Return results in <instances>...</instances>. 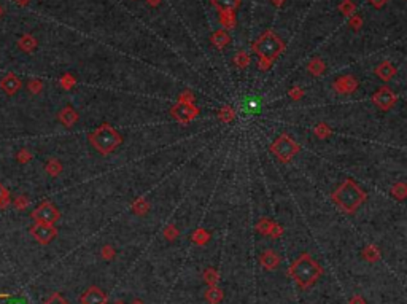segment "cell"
Here are the masks:
<instances>
[{
    "label": "cell",
    "mask_w": 407,
    "mask_h": 304,
    "mask_svg": "<svg viewBox=\"0 0 407 304\" xmlns=\"http://www.w3.org/2000/svg\"><path fill=\"white\" fill-rule=\"evenodd\" d=\"M331 199L342 212L353 215L364 204V201L367 199V193L353 179H345L331 193Z\"/></svg>",
    "instance_id": "obj_1"
},
{
    "label": "cell",
    "mask_w": 407,
    "mask_h": 304,
    "mask_svg": "<svg viewBox=\"0 0 407 304\" xmlns=\"http://www.w3.org/2000/svg\"><path fill=\"white\" fill-rule=\"evenodd\" d=\"M285 48H286L285 42L273 30H266L263 35H259L251 45V49L259 58V62H258L259 70L261 72L269 70L272 62L285 51Z\"/></svg>",
    "instance_id": "obj_2"
},
{
    "label": "cell",
    "mask_w": 407,
    "mask_h": 304,
    "mask_svg": "<svg viewBox=\"0 0 407 304\" xmlns=\"http://www.w3.org/2000/svg\"><path fill=\"white\" fill-rule=\"evenodd\" d=\"M288 276L297 283L299 288H310L323 276V268L309 253H301L297 259L290 266Z\"/></svg>",
    "instance_id": "obj_3"
},
{
    "label": "cell",
    "mask_w": 407,
    "mask_h": 304,
    "mask_svg": "<svg viewBox=\"0 0 407 304\" xmlns=\"http://www.w3.org/2000/svg\"><path fill=\"white\" fill-rule=\"evenodd\" d=\"M88 140L97 150V153H100L102 156H107L113 153L123 143V136L110 123H102L97 129L92 131L88 136Z\"/></svg>",
    "instance_id": "obj_4"
},
{
    "label": "cell",
    "mask_w": 407,
    "mask_h": 304,
    "mask_svg": "<svg viewBox=\"0 0 407 304\" xmlns=\"http://www.w3.org/2000/svg\"><path fill=\"white\" fill-rule=\"evenodd\" d=\"M269 150L280 163L288 164L293 161V158L301 151V145H299L290 134L283 132V134H280L275 140L269 145Z\"/></svg>",
    "instance_id": "obj_5"
},
{
    "label": "cell",
    "mask_w": 407,
    "mask_h": 304,
    "mask_svg": "<svg viewBox=\"0 0 407 304\" xmlns=\"http://www.w3.org/2000/svg\"><path fill=\"white\" fill-rule=\"evenodd\" d=\"M199 107L196 104H186V102H177L172 105L170 109V115L175 119L177 123H180L183 126H188L194 121V119L199 117Z\"/></svg>",
    "instance_id": "obj_6"
},
{
    "label": "cell",
    "mask_w": 407,
    "mask_h": 304,
    "mask_svg": "<svg viewBox=\"0 0 407 304\" xmlns=\"http://www.w3.org/2000/svg\"><path fill=\"white\" fill-rule=\"evenodd\" d=\"M32 220L38 221V223H48V225H54L57 220L61 218V212L57 210V207L49 201H45L38 206L34 212H32Z\"/></svg>",
    "instance_id": "obj_7"
},
{
    "label": "cell",
    "mask_w": 407,
    "mask_h": 304,
    "mask_svg": "<svg viewBox=\"0 0 407 304\" xmlns=\"http://www.w3.org/2000/svg\"><path fill=\"white\" fill-rule=\"evenodd\" d=\"M372 102L382 112L391 110L398 102V94L394 93L391 88L388 86H380L377 91L372 94Z\"/></svg>",
    "instance_id": "obj_8"
},
{
    "label": "cell",
    "mask_w": 407,
    "mask_h": 304,
    "mask_svg": "<svg viewBox=\"0 0 407 304\" xmlns=\"http://www.w3.org/2000/svg\"><path fill=\"white\" fill-rule=\"evenodd\" d=\"M30 236L34 237L38 244L46 245V244H49L53 239H56L57 230H56L54 225L38 223V221H35V223L30 226Z\"/></svg>",
    "instance_id": "obj_9"
},
{
    "label": "cell",
    "mask_w": 407,
    "mask_h": 304,
    "mask_svg": "<svg viewBox=\"0 0 407 304\" xmlns=\"http://www.w3.org/2000/svg\"><path fill=\"white\" fill-rule=\"evenodd\" d=\"M358 86H360V81L356 80V77H353V75H343V77L334 80L333 90L337 94H345V96H348V94L356 93Z\"/></svg>",
    "instance_id": "obj_10"
},
{
    "label": "cell",
    "mask_w": 407,
    "mask_h": 304,
    "mask_svg": "<svg viewBox=\"0 0 407 304\" xmlns=\"http://www.w3.org/2000/svg\"><path fill=\"white\" fill-rule=\"evenodd\" d=\"M108 301V296L107 293H104L99 287H89L85 293L80 296V303L81 304H107Z\"/></svg>",
    "instance_id": "obj_11"
},
{
    "label": "cell",
    "mask_w": 407,
    "mask_h": 304,
    "mask_svg": "<svg viewBox=\"0 0 407 304\" xmlns=\"http://www.w3.org/2000/svg\"><path fill=\"white\" fill-rule=\"evenodd\" d=\"M0 90H2L6 96H15V94L21 90V80H19L16 73L8 72L5 77H2V80H0Z\"/></svg>",
    "instance_id": "obj_12"
},
{
    "label": "cell",
    "mask_w": 407,
    "mask_h": 304,
    "mask_svg": "<svg viewBox=\"0 0 407 304\" xmlns=\"http://www.w3.org/2000/svg\"><path fill=\"white\" fill-rule=\"evenodd\" d=\"M280 261H282V258H280L278 253H277L275 250H272V249L264 250L263 253H261V257H259L261 266H263V268L267 269V271L277 269L278 264H280Z\"/></svg>",
    "instance_id": "obj_13"
},
{
    "label": "cell",
    "mask_w": 407,
    "mask_h": 304,
    "mask_svg": "<svg viewBox=\"0 0 407 304\" xmlns=\"http://www.w3.org/2000/svg\"><path fill=\"white\" fill-rule=\"evenodd\" d=\"M396 72H398L396 67H394L390 61H382L374 70V73L377 75V78H380L382 81H385V83L391 81L394 75H396Z\"/></svg>",
    "instance_id": "obj_14"
},
{
    "label": "cell",
    "mask_w": 407,
    "mask_h": 304,
    "mask_svg": "<svg viewBox=\"0 0 407 304\" xmlns=\"http://www.w3.org/2000/svg\"><path fill=\"white\" fill-rule=\"evenodd\" d=\"M78 113H76V110L73 109L72 105H67V107H64V109L57 113V119L66 126V128H72V126L78 121Z\"/></svg>",
    "instance_id": "obj_15"
},
{
    "label": "cell",
    "mask_w": 407,
    "mask_h": 304,
    "mask_svg": "<svg viewBox=\"0 0 407 304\" xmlns=\"http://www.w3.org/2000/svg\"><path fill=\"white\" fill-rule=\"evenodd\" d=\"M18 47L19 49H23L24 53H32V51H35L37 47H38V42L34 35H30V34H24L21 39L18 40Z\"/></svg>",
    "instance_id": "obj_16"
},
{
    "label": "cell",
    "mask_w": 407,
    "mask_h": 304,
    "mask_svg": "<svg viewBox=\"0 0 407 304\" xmlns=\"http://www.w3.org/2000/svg\"><path fill=\"white\" fill-rule=\"evenodd\" d=\"M212 43H213V47H216L218 49H223L231 43V35H229L225 29L216 30V32L212 34Z\"/></svg>",
    "instance_id": "obj_17"
},
{
    "label": "cell",
    "mask_w": 407,
    "mask_h": 304,
    "mask_svg": "<svg viewBox=\"0 0 407 304\" xmlns=\"http://www.w3.org/2000/svg\"><path fill=\"white\" fill-rule=\"evenodd\" d=\"M212 5L220 13H225V11L237 10L240 5V0H212Z\"/></svg>",
    "instance_id": "obj_18"
},
{
    "label": "cell",
    "mask_w": 407,
    "mask_h": 304,
    "mask_svg": "<svg viewBox=\"0 0 407 304\" xmlns=\"http://www.w3.org/2000/svg\"><path fill=\"white\" fill-rule=\"evenodd\" d=\"M307 72L314 75V77H321V75L326 72V64H324L321 58H314L309 61Z\"/></svg>",
    "instance_id": "obj_19"
},
{
    "label": "cell",
    "mask_w": 407,
    "mask_h": 304,
    "mask_svg": "<svg viewBox=\"0 0 407 304\" xmlns=\"http://www.w3.org/2000/svg\"><path fill=\"white\" fill-rule=\"evenodd\" d=\"M131 210L136 213L137 217H145V215L150 212V202L145 198H137L131 204Z\"/></svg>",
    "instance_id": "obj_20"
},
{
    "label": "cell",
    "mask_w": 407,
    "mask_h": 304,
    "mask_svg": "<svg viewBox=\"0 0 407 304\" xmlns=\"http://www.w3.org/2000/svg\"><path fill=\"white\" fill-rule=\"evenodd\" d=\"M235 117H237V115H235L234 107L229 105V104L223 105L221 109H220V112H218V119L223 124H231L235 119Z\"/></svg>",
    "instance_id": "obj_21"
},
{
    "label": "cell",
    "mask_w": 407,
    "mask_h": 304,
    "mask_svg": "<svg viewBox=\"0 0 407 304\" xmlns=\"http://www.w3.org/2000/svg\"><path fill=\"white\" fill-rule=\"evenodd\" d=\"M205 300L210 303V304H220L223 301V296H225V293H223V290L218 288L216 285H212V287H208L207 291H205Z\"/></svg>",
    "instance_id": "obj_22"
},
{
    "label": "cell",
    "mask_w": 407,
    "mask_h": 304,
    "mask_svg": "<svg viewBox=\"0 0 407 304\" xmlns=\"http://www.w3.org/2000/svg\"><path fill=\"white\" fill-rule=\"evenodd\" d=\"M362 257H364V259L369 263H377L382 255H380V250H379L377 245L367 244L364 247V250H362Z\"/></svg>",
    "instance_id": "obj_23"
},
{
    "label": "cell",
    "mask_w": 407,
    "mask_h": 304,
    "mask_svg": "<svg viewBox=\"0 0 407 304\" xmlns=\"http://www.w3.org/2000/svg\"><path fill=\"white\" fill-rule=\"evenodd\" d=\"M62 163L57 160V158H51V160H48V163L45 164V170H46V174L51 175V177H59L62 174Z\"/></svg>",
    "instance_id": "obj_24"
},
{
    "label": "cell",
    "mask_w": 407,
    "mask_h": 304,
    "mask_svg": "<svg viewBox=\"0 0 407 304\" xmlns=\"http://www.w3.org/2000/svg\"><path fill=\"white\" fill-rule=\"evenodd\" d=\"M240 107H242V109H244L247 113H254V112L259 110V107H261V99H259L258 96H250V97H247V99L242 100Z\"/></svg>",
    "instance_id": "obj_25"
},
{
    "label": "cell",
    "mask_w": 407,
    "mask_h": 304,
    "mask_svg": "<svg viewBox=\"0 0 407 304\" xmlns=\"http://www.w3.org/2000/svg\"><path fill=\"white\" fill-rule=\"evenodd\" d=\"M210 239H212V234H210L207 230H204V228H197V230H194L193 236H191V240H193L196 245H205V244H208Z\"/></svg>",
    "instance_id": "obj_26"
},
{
    "label": "cell",
    "mask_w": 407,
    "mask_h": 304,
    "mask_svg": "<svg viewBox=\"0 0 407 304\" xmlns=\"http://www.w3.org/2000/svg\"><path fill=\"white\" fill-rule=\"evenodd\" d=\"M314 136L320 139V140H326V139H329L331 136H333V129H331V126L328 123L321 121V123L315 124Z\"/></svg>",
    "instance_id": "obj_27"
},
{
    "label": "cell",
    "mask_w": 407,
    "mask_h": 304,
    "mask_svg": "<svg viewBox=\"0 0 407 304\" xmlns=\"http://www.w3.org/2000/svg\"><path fill=\"white\" fill-rule=\"evenodd\" d=\"M272 226H273V220L263 217V218H259V221L256 223V231L259 234H263V236H269Z\"/></svg>",
    "instance_id": "obj_28"
},
{
    "label": "cell",
    "mask_w": 407,
    "mask_h": 304,
    "mask_svg": "<svg viewBox=\"0 0 407 304\" xmlns=\"http://www.w3.org/2000/svg\"><path fill=\"white\" fill-rule=\"evenodd\" d=\"M234 64L237 69H247L251 64V58L247 51H239L234 56Z\"/></svg>",
    "instance_id": "obj_29"
},
{
    "label": "cell",
    "mask_w": 407,
    "mask_h": 304,
    "mask_svg": "<svg viewBox=\"0 0 407 304\" xmlns=\"http://www.w3.org/2000/svg\"><path fill=\"white\" fill-rule=\"evenodd\" d=\"M391 194L398 201H404L407 198V185L404 182H398L391 187Z\"/></svg>",
    "instance_id": "obj_30"
},
{
    "label": "cell",
    "mask_w": 407,
    "mask_h": 304,
    "mask_svg": "<svg viewBox=\"0 0 407 304\" xmlns=\"http://www.w3.org/2000/svg\"><path fill=\"white\" fill-rule=\"evenodd\" d=\"M202 279H204V282H207L210 287L212 285H216L220 281V272L216 271L215 268H207L205 271H204V274H202Z\"/></svg>",
    "instance_id": "obj_31"
},
{
    "label": "cell",
    "mask_w": 407,
    "mask_h": 304,
    "mask_svg": "<svg viewBox=\"0 0 407 304\" xmlns=\"http://www.w3.org/2000/svg\"><path fill=\"white\" fill-rule=\"evenodd\" d=\"M220 21L225 29H234L235 27V13L234 11H225L220 13Z\"/></svg>",
    "instance_id": "obj_32"
},
{
    "label": "cell",
    "mask_w": 407,
    "mask_h": 304,
    "mask_svg": "<svg viewBox=\"0 0 407 304\" xmlns=\"http://www.w3.org/2000/svg\"><path fill=\"white\" fill-rule=\"evenodd\" d=\"M59 85H61L62 90L70 91V90H73V86L76 85V78L73 77L72 73H64L62 77L59 78Z\"/></svg>",
    "instance_id": "obj_33"
},
{
    "label": "cell",
    "mask_w": 407,
    "mask_h": 304,
    "mask_svg": "<svg viewBox=\"0 0 407 304\" xmlns=\"http://www.w3.org/2000/svg\"><path fill=\"white\" fill-rule=\"evenodd\" d=\"M162 234H164V237L167 239V240H170V242H174V240H175L178 236H180V231H178V228H177L174 223H169V225L164 226Z\"/></svg>",
    "instance_id": "obj_34"
},
{
    "label": "cell",
    "mask_w": 407,
    "mask_h": 304,
    "mask_svg": "<svg viewBox=\"0 0 407 304\" xmlns=\"http://www.w3.org/2000/svg\"><path fill=\"white\" fill-rule=\"evenodd\" d=\"M339 11L343 15V16H353L356 13V7H355V3L352 2V0H343V2L339 5Z\"/></svg>",
    "instance_id": "obj_35"
},
{
    "label": "cell",
    "mask_w": 407,
    "mask_h": 304,
    "mask_svg": "<svg viewBox=\"0 0 407 304\" xmlns=\"http://www.w3.org/2000/svg\"><path fill=\"white\" fill-rule=\"evenodd\" d=\"M27 90L30 94H40L43 91V81L42 80H38V78H32L29 83H27Z\"/></svg>",
    "instance_id": "obj_36"
},
{
    "label": "cell",
    "mask_w": 407,
    "mask_h": 304,
    "mask_svg": "<svg viewBox=\"0 0 407 304\" xmlns=\"http://www.w3.org/2000/svg\"><path fill=\"white\" fill-rule=\"evenodd\" d=\"M30 204V201L27 196H24V194H19L18 198H15V201H13V206H15L16 210H25V209L29 207Z\"/></svg>",
    "instance_id": "obj_37"
},
{
    "label": "cell",
    "mask_w": 407,
    "mask_h": 304,
    "mask_svg": "<svg viewBox=\"0 0 407 304\" xmlns=\"http://www.w3.org/2000/svg\"><path fill=\"white\" fill-rule=\"evenodd\" d=\"M32 158H34V155H32L27 148H21V150H19L18 153H16V161H18L19 164H27V163L32 161Z\"/></svg>",
    "instance_id": "obj_38"
},
{
    "label": "cell",
    "mask_w": 407,
    "mask_h": 304,
    "mask_svg": "<svg viewBox=\"0 0 407 304\" xmlns=\"http://www.w3.org/2000/svg\"><path fill=\"white\" fill-rule=\"evenodd\" d=\"M10 204H11L10 202V191L2 185V183H0V209L3 210V209H6Z\"/></svg>",
    "instance_id": "obj_39"
},
{
    "label": "cell",
    "mask_w": 407,
    "mask_h": 304,
    "mask_svg": "<svg viewBox=\"0 0 407 304\" xmlns=\"http://www.w3.org/2000/svg\"><path fill=\"white\" fill-rule=\"evenodd\" d=\"M100 255L104 259H107V261H110V259L114 258V255H116V250H114V247L110 245V244H107L102 247V250H100Z\"/></svg>",
    "instance_id": "obj_40"
},
{
    "label": "cell",
    "mask_w": 407,
    "mask_h": 304,
    "mask_svg": "<svg viewBox=\"0 0 407 304\" xmlns=\"http://www.w3.org/2000/svg\"><path fill=\"white\" fill-rule=\"evenodd\" d=\"M178 102H186V104H194L196 102V96L191 90H184L180 93L178 96Z\"/></svg>",
    "instance_id": "obj_41"
},
{
    "label": "cell",
    "mask_w": 407,
    "mask_h": 304,
    "mask_svg": "<svg viewBox=\"0 0 407 304\" xmlns=\"http://www.w3.org/2000/svg\"><path fill=\"white\" fill-rule=\"evenodd\" d=\"M43 304H70L61 293H53Z\"/></svg>",
    "instance_id": "obj_42"
},
{
    "label": "cell",
    "mask_w": 407,
    "mask_h": 304,
    "mask_svg": "<svg viewBox=\"0 0 407 304\" xmlns=\"http://www.w3.org/2000/svg\"><path fill=\"white\" fill-rule=\"evenodd\" d=\"M288 96L293 99V100H301L302 97H304V90L301 86H297V85H294L291 88V90L288 91Z\"/></svg>",
    "instance_id": "obj_43"
},
{
    "label": "cell",
    "mask_w": 407,
    "mask_h": 304,
    "mask_svg": "<svg viewBox=\"0 0 407 304\" xmlns=\"http://www.w3.org/2000/svg\"><path fill=\"white\" fill-rule=\"evenodd\" d=\"M269 236L272 239H278V237H282L283 236V226L280 225V223H275L273 221V226H272V230H271V234Z\"/></svg>",
    "instance_id": "obj_44"
},
{
    "label": "cell",
    "mask_w": 407,
    "mask_h": 304,
    "mask_svg": "<svg viewBox=\"0 0 407 304\" xmlns=\"http://www.w3.org/2000/svg\"><path fill=\"white\" fill-rule=\"evenodd\" d=\"M350 26H352L355 30H360L361 26H362V20H361V16L360 15H353V16H350Z\"/></svg>",
    "instance_id": "obj_45"
},
{
    "label": "cell",
    "mask_w": 407,
    "mask_h": 304,
    "mask_svg": "<svg viewBox=\"0 0 407 304\" xmlns=\"http://www.w3.org/2000/svg\"><path fill=\"white\" fill-rule=\"evenodd\" d=\"M367 2L371 3L374 8H382L388 3V0H367Z\"/></svg>",
    "instance_id": "obj_46"
},
{
    "label": "cell",
    "mask_w": 407,
    "mask_h": 304,
    "mask_svg": "<svg viewBox=\"0 0 407 304\" xmlns=\"http://www.w3.org/2000/svg\"><path fill=\"white\" fill-rule=\"evenodd\" d=\"M348 304H366V301H364V298H362L361 295H355V296L350 298V303Z\"/></svg>",
    "instance_id": "obj_47"
},
{
    "label": "cell",
    "mask_w": 407,
    "mask_h": 304,
    "mask_svg": "<svg viewBox=\"0 0 407 304\" xmlns=\"http://www.w3.org/2000/svg\"><path fill=\"white\" fill-rule=\"evenodd\" d=\"M146 2H148L150 7H158V5H161L162 0H146Z\"/></svg>",
    "instance_id": "obj_48"
},
{
    "label": "cell",
    "mask_w": 407,
    "mask_h": 304,
    "mask_svg": "<svg viewBox=\"0 0 407 304\" xmlns=\"http://www.w3.org/2000/svg\"><path fill=\"white\" fill-rule=\"evenodd\" d=\"M15 2L19 5V7H25V5L30 3V0H15Z\"/></svg>",
    "instance_id": "obj_49"
},
{
    "label": "cell",
    "mask_w": 407,
    "mask_h": 304,
    "mask_svg": "<svg viewBox=\"0 0 407 304\" xmlns=\"http://www.w3.org/2000/svg\"><path fill=\"white\" fill-rule=\"evenodd\" d=\"M272 3L275 5V7H282V5L285 3V0H272Z\"/></svg>",
    "instance_id": "obj_50"
},
{
    "label": "cell",
    "mask_w": 407,
    "mask_h": 304,
    "mask_svg": "<svg viewBox=\"0 0 407 304\" xmlns=\"http://www.w3.org/2000/svg\"><path fill=\"white\" fill-rule=\"evenodd\" d=\"M131 304H145V303H143L142 300H134V301H132Z\"/></svg>",
    "instance_id": "obj_51"
},
{
    "label": "cell",
    "mask_w": 407,
    "mask_h": 304,
    "mask_svg": "<svg viewBox=\"0 0 407 304\" xmlns=\"http://www.w3.org/2000/svg\"><path fill=\"white\" fill-rule=\"evenodd\" d=\"M10 293H0V298H10Z\"/></svg>",
    "instance_id": "obj_52"
},
{
    "label": "cell",
    "mask_w": 407,
    "mask_h": 304,
    "mask_svg": "<svg viewBox=\"0 0 407 304\" xmlns=\"http://www.w3.org/2000/svg\"><path fill=\"white\" fill-rule=\"evenodd\" d=\"M3 13H5V11H3V8H2V5H0V18L3 16Z\"/></svg>",
    "instance_id": "obj_53"
},
{
    "label": "cell",
    "mask_w": 407,
    "mask_h": 304,
    "mask_svg": "<svg viewBox=\"0 0 407 304\" xmlns=\"http://www.w3.org/2000/svg\"><path fill=\"white\" fill-rule=\"evenodd\" d=\"M113 304H126L124 301H121V300H118V301H114Z\"/></svg>",
    "instance_id": "obj_54"
}]
</instances>
